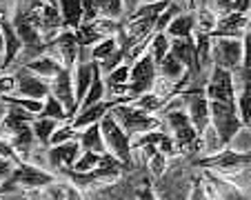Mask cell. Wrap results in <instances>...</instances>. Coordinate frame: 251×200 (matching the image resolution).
Listing matches in <instances>:
<instances>
[{"label":"cell","mask_w":251,"mask_h":200,"mask_svg":"<svg viewBox=\"0 0 251 200\" xmlns=\"http://www.w3.org/2000/svg\"><path fill=\"white\" fill-rule=\"evenodd\" d=\"M242 56H245V47L242 40H233V38H213V47H211V58H213V67L227 69L233 76H238L242 69Z\"/></svg>","instance_id":"obj_8"},{"label":"cell","mask_w":251,"mask_h":200,"mask_svg":"<svg viewBox=\"0 0 251 200\" xmlns=\"http://www.w3.org/2000/svg\"><path fill=\"white\" fill-rule=\"evenodd\" d=\"M40 118L58 120V123H69V114H67V109L62 107V102L53 94H49L47 100H45V107H43V114H40Z\"/></svg>","instance_id":"obj_27"},{"label":"cell","mask_w":251,"mask_h":200,"mask_svg":"<svg viewBox=\"0 0 251 200\" xmlns=\"http://www.w3.org/2000/svg\"><path fill=\"white\" fill-rule=\"evenodd\" d=\"M104 91H107V85H104V76H102V72H98V74H96L94 85H91V89L87 91L85 100L80 102V111H85V109H89V107H94V105H98V102H102V100H104ZM80 111H78V114H80Z\"/></svg>","instance_id":"obj_25"},{"label":"cell","mask_w":251,"mask_h":200,"mask_svg":"<svg viewBox=\"0 0 251 200\" xmlns=\"http://www.w3.org/2000/svg\"><path fill=\"white\" fill-rule=\"evenodd\" d=\"M67 200H82L80 189L74 187V185H67Z\"/></svg>","instance_id":"obj_37"},{"label":"cell","mask_w":251,"mask_h":200,"mask_svg":"<svg viewBox=\"0 0 251 200\" xmlns=\"http://www.w3.org/2000/svg\"><path fill=\"white\" fill-rule=\"evenodd\" d=\"M2 107H20V109L29 111V114L40 116L43 114L45 102L31 100V98H23V96H2Z\"/></svg>","instance_id":"obj_28"},{"label":"cell","mask_w":251,"mask_h":200,"mask_svg":"<svg viewBox=\"0 0 251 200\" xmlns=\"http://www.w3.org/2000/svg\"><path fill=\"white\" fill-rule=\"evenodd\" d=\"M182 98V96H180ZM180 98L171 100L165 109V123L169 125V131L176 140V147L178 151H196L200 147V133L196 131L194 123H191L189 114L185 109H178L176 102Z\"/></svg>","instance_id":"obj_2"},{"label":"cell","mask_w":251,"mask_h":200,"mask_svg":"<svg viewBox=\"0 0 251 200\" xmlns=\"http://www.w3.org/2000/svg\"><path fill=\"white\" fill-rule=\"evenodd\" d=\"M218 27V16L213 14L211 9L204 5H198L196 7V33H204V36H213Z\"/></svg>","instance_id":"obj_21"},{"label":"cell","mask_w":251,"mask_h":200,"mask_svg":"<svg viewBox=\"0 0 251 200\" xmlns=\"http://www.w3.org/2000/svg\"><path fill=\"white\" fill-rule=\"evenodd\" d=\"M80 51L82 47L78 45V38H76V31H60L51 43H47V56L56 58L65 69L74 72L80 60Z\"/></svg>","instance_id":"obj_9"},{"label":"cell","mask_w":251,"mask_h":200,"mask_svg":"<svg viewBox=\"0 0 251 200\" xmlns=\"http://www.w3.org/2000/svg\"><path fill=\"white\" fill-rule=\"evenodd\" d=\"M133 107H138L140 111H145V114H149V116H153L156 111H165V107L169 105L165 98H160L158 94H145V96H140V98H136L131 102Z\"/></svg>","instance_id":"obj_26"},{"label":"cell","mask_w":251,"mask_h":200,"mask_svg":"<svg viewBox=\"0 0 251 200\" xmlns=\"http://www.w3.org/2000/svg\"><path fill=\"white\" fill-rule=\"evenodd\" d=\"M51 94L62 102V107H65L67 114H69V123H71V120L78 116V111H80V107H78V100H76L74 72H69V69H62V72L51 80Z\"/></svg>","instance_id":"obj_12"},{"label":"cell","mask_w":251,"mask_h":200,"mask_svg":"<svg viewBox=\"0 0 251 200\" xmlns=\"http://www.w3.org/2000/svg\"><path fill=\"white\" fill-rule=\"evenodd\" d=\"M249 133H251V127H249Z\"/></svg>","instance_id":"obj_40"},{"label":"cell","mask_w":251,"mask_h":200,"mask_svg":"<svg viewBox=\"0 0 251 200\" xmlns=\"http://www.w3.org/2000/svg\"><path fill=\"white\" fill-rule=\"evenodd\" d=\"M58 9L62 14V31H78L82 27V18H85V9H82V2H69V0H62L58 2Z\"/></svg>","instance_id":"obj_17"},{"label":"cell","mask_w":251,"mask_h":200,"mask_svg":"<svg viewBox=\"0 0 251 200\" xmlns=\"http://www.w3.org/2000/svg\"><path fill=\"white\" fill-rule=\"evenodd\" d=\"M23 67H27L31 74H36V76L45 78V80H49V82H51L53 78L65 69V67H62L60 62H58L56 58H51V56H40V58H36V60L27 62V65H23Z\"/></svg>","instance_id":"obj_18"},{"label":"cell","mask_w":251,"mask_h":200,"mask_svg":"<svg viewBox=\"0 0 251 200\" xmlns=\"http://www.w3.org/2000/svg\"><path fill=\"white\" fill-rule=\"evenodd\" d=\"M251 165V151H236V149L227 147L216 151L213 156L200 158V160H194V167H200V169H216V172L223 174H233V172H242Z\"/></svg>","instance_id":"obj_6"},{"label":"cell","mask_w":251,"mask_h":200,"mask_svg":"<svg viewBox=\"0 0 251 200\" xmlns=\"http://www.w3.org/2000/svg\"><path fill=\"white\" fill-rule=\"evenodd\" d=\"M147 53L153 58V60H156V65L160 67L162 60H165V58L171 53V38L167 36V33H153V38H151V43H149Z\"/></svg>","instance_id":"obj_24"},{"label":"cell","mask_w":251,"mask_h":200,"mask_svg":"<svg viewBox=\"0 0 251 200\" xmlns=\"http://www.w3.org/2000/svg\"><path fill=\"white\" fill-rule=\"evenodd\" d=\"M80 147L82 151H94L104 156L107 151V145H104V136H102V127L100 125H91L85 131H80Z\"/></svg>","instance_id":"obj_19"},{"label":"cell","mask_w":251,"mask_h":200,"mask_svg":"<svg viewBox=\"0 0 251 200\" xmlns=\"http://www.w3.org/2000/svg\"><path fill=\"white\" fill-rule=\"evenodd\" d=\"M249 18H251V11H249Z\"/></svg>","instance_id":"obj_39"},{"label":"cell","mask_w":251,"mask_h":200,"mask_svg":"<svg viewBox=\"0 0 251 200\" xmlns=\"http://www.w3.org/2000/svg\"><path fill=\"white\" fill-rule=\"evenodd\" d=\"M209 187L204 185V180L200 176H196L191 180V194H189V200H211L209 198Z\"/></svg>","instance_id":"obj_34"},{"label":"cell","mask_w":251,"mask_h":200,"mask_svg":"<svg viewBox=\"0 0 251 200\" xmlns=\"http://www.w3.org/2000/svg\"><path fill=\"white\" fill-rule=\"evenodd\" d=\"M136 196H138V200H158V196L153 194V187L149 185V182H145V185L136 191Z\"/></svg>","instance_id":"obj_36"},{"label":"cell","mask_w":251,"mask_h":200,"mask_svg":"<svg viewBox=\"0 0 251 200\" xmlns=\"http://www.w3.org/2000/svg\"><path fill=\"white\" fill-rule=\"evenodd\" d=\"M33 127V136H36V140L40 143V147H51V138L53 133L58 131V127H60V123L58 120H49V118H38L36 123L31 125Z\"/></svg>","instance_id":"obj_22"},{"label":"cell","mask_w":251,"mask_h":200,"mask_svg":"<svg viewBox=\"0 0 251 200\" xmlns=\"http://www.w3.org/2000/svg\"><path fill=\"white\" fill-rule=\"evenodd\" d=\"M238 114H240L242 127H251V85H242L238 94Z\"/></svg>","instance_id":"obj_30"},{"label":"cell","mask_w":251,"mask_h":200,"mask_svg":"<svg viewBox=\"0 0 251 200\" xmlns=\"http://www.w3.org/2000/svg\"><path fill=\"white\" fill-rule=\"evenodd\" d=\"M100 7V18H107V20H123L125 18V9L127 7L120 2V0H107V2H98Z\"/></svg>","instance_id":"obj_31"},{"label":"cell","mask_w":251,"mask_h":200,"mask_svg":"<svg viewBox=\"0 0 251 200\" xmlns=\"http://www.w3.org/2000/svg\"><path fill=\"white\" fill-rule=\"evenodd\" d=\"M111 116L118 120V125L125 129V133H127L129 138H133V136L140 138V136H145V133H149V131L162 129L160 118L145 114V111H140L133 105H116L114 109H111Z\"/></svg>","instance_id":"obj_3"},{"label":"cell","mask_w":251,"mask_h":200,"mask_svg":"<svg viewBox=\"0 0 251 200\" xmlns=\"http://www.w3.org/2000/svg\"><path fill=\"white\" fill-rule=\"evenodd\" d=\"M11 74L16 76V91H18L23 98H31V100L45 102L47 96L51 94V82L36 76V74H31L27 67H18V69Z\"/></svg>","instance_id":"obj_11"},{"label":"cell","mask_w":251,"mask_h":200,"mask_svg":"<svg viewBox=\"0 0 251 200\" xmlns=\"http://www.w3.org/2000/svg\"><path fill=\"white\" fill-rule=\"evenodd\" d=\"M100 160H102V156H100V153L82 151L80 160L76 162V167H74L71 172H76V174H89V172H94V169H98V167H100Z\"/></svg>","instance_id":"obj_32"},{"label":"cell","mask_w":251,"mask_h":200,"mask_svg":"<svg viewBox=\"0 0 251 200\" xmlns=\"http://www.w3.org/2000/svg\"><path fill=\"white\" fill-rule=\"evenodd\" d=\"M207 182L218 189L220 200H249V196H245V191L240 187H236V182L225 180V178L216 176V174H207Z\"/></svg>","instance_id":"obj_20"},{"label":"cell","mask_w":251,"mask_h":200,"mask_svg":"<svg viewBox=\"0 0 251 200\" xmlns=\"http://www.w3.org/2000/svg\"><path fill=\"white\" fill-rule=\"evenodd\" d=\"M251 18L247 14H229L225 18L218 20V27L213 31L211 38H233V40H242L245 38L247 29H249Z\"/></svg>","instance_id":"obj_15"},{"label":"cell","mask_w":251,"mask_h":200,"mask_svg":"<svg viewBox=\"0 0 251 200\" xmlns=\"http://www.w3.org/2000/svg\"><path fill=\"white\" fill-rule=\"evenodd\" d=\"M185 100H187V114H189L196 131L202 138L204 133L211 129V109H209V100L204 96V87H191V89H187Z\"/></svg>","instance_id":"obj_10"},{"label":"cell","mask_w":251,"mask_h":200,"mask_svg":"<svg viewBox=\"0 0 251 200\" xmlns=\"http://www.w3.org/2000/svg\"><path fill=\"white\" fill-rule=\"evenodd\" d=\"M71 140H80V131L71 127V123H65L58 127V131L53 133L51 138V147H58V145H65V143H71Z\"/></svg>","instance_id":"obj_33"},{"label":"cell","mask_w":251,"mask_h":200,"mask_svg":"<svg viewBox=\"0 0 251 200\" xmlns=\"http://www.w3.org/2000/svg\"><path fill=\"white\" fill-rule=\"evenodd\" d=\"M209 109H211V129L218 136L220 149H227L242 129V120L238 114V100H231V102L211 100Z\"/></svg>","instance_id":"obj_1"},{"label":"cell","mask_w":251,"mask_h":200,"mask_svg":"<svg viewBox=\"0 0 251 200\" xmlns=\"http://www.w3.org/2000/svg\"><path fill=\"white\" fill-rule=\"evenodd\" d=\"M56 176L40 167L31 165V162H23L16 167V172L11 174L7 180H2V194H11L16 189H45V187L53 185Z\"/></svg>","instance_id":"obj_5"},{"label":"cell","mask_w":251,"mask_h":200,"mask_svg":"<svg viewBox=\"0 0 251 200\" xmlns=\"http://www.w3.org/2000/svg\"><path fill=\"white\" fill-rule=\"evenodd\" d=\"M211 200H220V198H211Z\"/></svg>","instance_id":"obj_38"},{"label":"cell","mask_w":251,"mask_h":200,"mask_svg":"<svg viewBox=\"0 0 251 200\" xmlns=\"http://www.w3.org/2000/svg\"><path fill=\"white\" fill-rule=\"evenodd\" d=\"M11 91H16V76L2 74V96H11Z\"/></svg>","instance_id":"obj_35"},{"label":"cell","mask_w":251,"mask_h":200,"mask_svg":"<svg viewBox=\"0 0 251 200\" xmlns=\"http://www.w3.org/2000/svg\"><path fill=\"white\" fill-rule=\"evenodd\" d=\"M76 38H78V45H80L82 49H89V47H96L98 43H102L107 36L98 29V23H89V25H82V27L78 29Z\"/></svg>","instance_id":"obj_23"},{"label":"cell","mask_w":251,"mask_h":200,"mask_svg":"<svg viewBox=\"0 0 251 200\" xmlns=\"http://www.w3.org/2000/svg\"><path fill=\"white\" fill-rule=\"evenodd\" d=\"M80 156H82L80 140H71V143L47 149V160L51 162L53 169H58V172H62V174L71 172V169L76 167V162L80 160Z\"/></svg>","instance_id":"obj_13"},{"label":"cell","mask_w":251,"mask_h":200,"mask_svg":"<svg viewBox=\"0 0 251 200\" xmlns=\"http://www.w3.org/2000/svg\"><path fill=\"white\" fill-rule=\"evenodd\" d=\"M100 127H102V136H104V145H107V151L111 153V156H116L120 162H123L127 169H131L133 167V143L131 138H129L127 133H125V129L118 125V120L111 116V111L102 118V123H100Z\"/></svg>","instance_id":"obj_4"},{"label":"cell","mask_w":251,"mask_h":200,"mask_svg":"<svg viewBox=\"0 0 251 200\" xmlns=\"http://www.w3.org/2000/svg\"><path fill=\"white\" fill-rule=\"evenodd\" d=\"M118 47H120V45H118V38H116V36H111V38H104L102 43H98L96 47H91L89 60L104 62V60H107V58H109Z\"/></svg>","instance_id":"obj_29"},{"label":"cell","mask_w":251,"mask_h":200,"mask_svg":"<svg viewBox=\"0 0 251 200\" xmlns=\"http://www.w3.org/2000/svg\"><path fill=\"white\" fill-rule=\"evenodd\" d=\"M165 33L171 40H191V38H196V14H191V11H182L178 18H174V23L167 27Z\"/></svg>","instance_id":"obj_16"},{"label":"cell","mask_w":251,"mask_h":200,"mask_svg":"<svg viewBox=\"0 0 251 200\" xmlns=\"http://www.w3.org/2000/svg\"><path fill=\"white\" fill-rule=\"evenodd\" d=\"M158 82V65L149 53L140 58L131 67V78H129V98L136 100L145 94H151Z\"/></svg>","instance_id":"obj_7"},{"label":"cell","mask_w":251,"mask_h":200,"mask_svg":"<svg viewBox=\"0 0 251 200\" xmlns=\"http://www.w3.org/2000/svg\"><path fill=\"white\" fill-rule=\"evenodd\" d=\"M0 29H2V45H5V49H2V74H9L16 58L20 56V51H25V45L16 33L9 18H0Z\"/></svg>","instance_id":"obj_14"}]
</instances>
